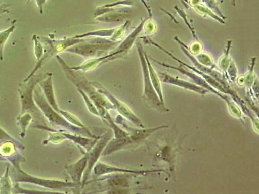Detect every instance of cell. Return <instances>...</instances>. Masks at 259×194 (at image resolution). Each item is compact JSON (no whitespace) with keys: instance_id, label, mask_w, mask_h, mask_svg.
Here are the masks:
<instances>
[{"instance_id":"6da1fadb","label":"cell","mask_w":259,"mask_h":194,"mask_svg":"<svg viewBox=\"0 0 259 194\" xmlns=\"http://www.w3.org/2000/svg\"><path fill=\"white\" fill-rule=\"evenodd\" d=\"M33 97L34 103L38 106L39 109L41 110V112H42L44 116L53 125L62 127V128L66 129L67 130L71 131L73 133L84 136L85 137L97 138L96 135L90 132L89 129L85 128V127L82 128V127L73 125V124L67 121L61 114L57 112L56 111L53 110L52 106L49 105L47 101H46L40 86H36L34 88Z\"/></svg>"},{"instance_id":"7a4b0ae2","label":"cell","mask_w":259,"mask_h":194,"mask_svg":"<svg viewBox=\"0 0 259 194\" xmlns=\"http://www.w3.org/2000/svg\"><path fill=\"white\" fill-rule=\"evenodd\" d=\"M48 73L32 76L26 82L20 84L19 88L18 89L20 97L21 105H22L20 115L24 114L25 113H29L32 117L36 119V122H38L36 124L45 126L46 125L45 117L34 103L33 93L34 89L37 84L47 77Z\"/></svg>"},{"instance_id":"3957f363","label":"cell","mask_w":259,"mask_h":194,"mask_svg":"<svg viewBox=\"0 0 259 194\" xmlns=\"http://www.w3.org/2000/svg\"><path fill=\"white\" fill-rule=\"evenodd\" d=\"M57 58L60 64H61L66 77L73 82L74 85H75L77 88L82 90L89 96L96 105V108L103 106L107 110H115L112 104L105 96L97 91L96 87L92 85L91 82L85 79L82 74L76 73L75 70L69 68L61 57L57 56Z\"/></svg>"},{"instance_id":"277c9868","label":"cell","mask_w":259,"mask_h":194,"mask_svg":"<svg viewBox=\"0 0 259 194\" xmlns=\"http://www.w3.org/2000/svg\"><path fill=\"white\" fill-rule=\"evenodd\" d=\"M136 47L138 48L139 56L142 67L143 75V93L142 98L146 105L158 112H167L169 110L166 107L165 103H162L154 88L151 80H150L149 69L145 57V50L142 45L139 41H136Z\"/></svg>"},{"instance_id":"5b68a950","label":"cell","mask_w":259,"mask_h":194,"mask_svg":"<svg viewBox=\"0 0 259 194\" xmlns=\"http://www.w3.org/2000/svg\"><path fill=\"white\" fill-rule=\"evenodd\" d=\"M168 126H162L158 128L134 130L133 133H130V135L126 137L119 138V139H115V138L111 139L106 146L101 156H107L118 150L124 149L127 146L142 142L155 131L160 129L168 128Z\"/></svg>"},{"instance_id":"8992f818","label":"cell","mask_w":259,"mask_h":194,"mask_svg":"<svg viewBox=\"0 0 259 194\" xmlns=\"http://www.w3.org/2000/svg\"><path fill=\"white\" fill-rule=\"evenodd\" d=\"M149 59H151L152 61L156 62L157 64L161 65V66L166 67V68L175 69V70L178 71V72H180V73L183 74V75H186L187 77L191 78L194 82L197 84L196 85H199V86L202 87L203 88L209 91L210 93H214L217 94V96L221 97L222 99H223V100L226 102L227 105H228L229 108H230V112L233 115L237 114V113L239 112L240 109L239 107H238V106L236 105L232 101H231L230 98H229V97L225 95V94H223V93H219V92L214 89L213 87L210 86V85L208 84L206 81L203 79V78L199 77V76L193 73V72H191L190 71L187 70V68L184 66H183L182 64H180L179 66L174 67L165 63H163V62H159L152 57H150Z\"/></svg>"},{"instance_id":"52a82bcc","label":"cell","mask_w":259,"mask_h":194,"mask_svg":"<svg viewBox=\"0 0 259 194\" xmlns=\"http://www.w3.org/2000/svg\"><path fill=\"white\" fill-rule=\"evenodd\" d=\"M15 170L16 171V174L14 179L17 182H26V183L35 184V185L45 187V188L50 189L77 188V187L80 186L78 184L73 182L45 179L34 177L32 176V175L27 174L26 172H25L24 171L22 170L21 167L18 168V169Z\"/></svg>"},{"instance_id":"ba28073f","label":"cell","mask_w":259,"mask_h":194,"mask_svg":"<svg viewBox=\"0 0 259 194\" xmlns=\"http://www.w3.org/2000/svg\"><path fill=\"white\" fill-rule=\"evenodd\" d=\"M92 85H94L97 91L105 96L108 101L112 104L114 106L115 110H117V112L120 113L122 116L125 117L128 121L133 122L136 126L140 127V128H144L145 126L142 121L136 116L134 113L131 110V108L128 107L125 104L122 103L121 101L118 100L116 97L113 95L110 92L108 91L107 89L104 87L103 85L97 82H92Z\"/></svg>"},{"instance_id":"9c48e42d","label":"cell","mask_w":259,"mask_h":194,"mask_svg":"<svg viewBox=\"0 0 259 194\" xmlns=\"http://www.w3.org/2000/svg\"><path fill=\"white\" fill-rule=\"evenodd\" d=\"M111 139H112V133L110 131H108L103 137H99L96 144L92 148V149L88 152H89V158H88L87 168H85L84 174H83V179L82 182H81L82 188H84L85 184H87L88 179H89L95 165L98 162L104 149Z\"/></svg>"},{"instance_id":"30bf717a","label":"cell","mask_w":259,"mask_h":194,"mask_svg":"<svg viewBox=\"0 0 259 194\" xmlns=\"http://www.w3.org/2000/svg\"><path fill=\"white\" fill-rule=\"evenodd\" d=\"M94 175L97 177L103 176L106 174H113V173H127V174H133L144 175L149 173L162 172L166 173L165 170H131L123 169L116 167V166H111L107 164L101 163V162H97L93 168Z\"/></svg>"},{"instance_id":"8fae6325","label":"cell","mask_w":259,"mask_h":194,"mask_svg":"<svg viewBox=\"0 0 259 194\" xmlns=\"http://www.w3.org/2000/svg\"><path fill=\"white\" fill-rule=\"evenodd\" d=\"M158 75L159 79L163 83L174 85L175 86L182 87V88L195 92V93L202 94V95H205V94L210 93L209 91L203 88L202 87L199 86V85L196 84H192V83L187 82V81L180 79V78L177 77H172V76L168 75L167 73L159 72L158 73Z\"/></svg>"},{"instance_id":"7c38bea8","label":"cell","mask_w":259,"mask_h":194,"mask_svg":"<svg viewBox=\"0 0 259 194\" xmlns=\"http://www.w3.org/2000/svg\"><path fill=\"white\" fill-rule=\"evenodd\" d=\"M115 43H116L112 42V41H103L100 44L77 46L76 47L68 48L67 51L77 53V54L84 57H94L98 53L101 54L104 51L110 48Z\"/></svg>"},{"instance_id":"4fadbf2b","label":"cell","mask_w":259,"mask_h":194,"mask_svg":"<svg viewBox=\"0 0 259 194\" xmlns=\"http://www.w3.org/2000/svg\"><path fill=\"white\" fill-rule=\"evenodd\" d=\"M88 158H89V152H87L84 156L77 162L65 167L71 178V181L79 186H81L83 174H84L85 168H87Z\"/></svg>"},{"instance_id":"5bb4252c","label":"cell","mask_w":259,"mask_h":194,"mask_svg":"<svg viewBox=\"0 0 259 194\" xmlns=\"http://www.w3.org/2000/svg\"><path fill=\"white\" fill-rule=\"evenodd\" d=\"M39 86L40 87L49 105L52 106L53 110L59 113L61 109L58 106L56 99H55L52 83V74L49 73L48 77L39 83Z\"/></svg>"},{"instance_id":"9a60e30c","label":"cell","mask_w":259,"mask_h":194,"mask_svg":"<svg viewBox=\"0 0 259 194\" xmlns=\"http://www.w3.org/2000/svg\"><path fill=\"white\" fill-rule=\"evenodd\" d=\"M148 19H149V18H144V19L142 21V22L140 23V24L136 27V29L127 37L125 40L122 41L121 44L118 47L117 50H115V52L108 55V56H106V58L115 57L116 55L128 52L130 48L133 46L134 41H135L136 37L142 32L143 27H144V25Z\"/></svg>"},{"instance_id":"2e32d148","label":"cell","mask_w":259,"mask_h":194,"mask_svg":"<svg viewBox=\"0 0 259 194\" xmlns=\"http://www.w3.org/2000/svg\"><path fill=\"white\" fill-rule=\"evenodd\" d=\"M145 57L146 61H147L148 69H149L150 78V80H151L152 84L153 85L154 88L156 90V93L159 97V99H160L162 103H164L163 91H162L161 80L159 79L158 73L156 72L152 64H150L149 58L147 56V53L145 52Z\"/></svg>"},{"instance_id":"e0dca14e","label":"cell","mask_w":259,"mask_h":194,"mask_svg":"<svg viewBox=\"0 0 259 194\" xmlns=\"http://www.w3.org/2000/svg\"><path fill=\"white\" fill-rule=\"evenodd\" d=\"M127 175L117 174L115 175L114 176L110 177L107 181L108 185L110 188H113V190H111L113 193V191H122L119 190L120 188H126V187H129L130 182L128 177H126Z\"/></svg>"},{"instance_id":"ac0fdd59","label":"cell","mask_w":259,"mask_h":194,"mask_svg":"<svg viewBox=\"0 0 259 194\" xmlns=\"http://www.w3.org/2000/svg\"><path fill=\"white\" fill-rule=\"evenodd\" d=\"M16 120H17L18 125L21 129L20 137L24 138L27 126L32 121V116L29 113H25L24 114L20 115L16 118Z\"/></svg>"},{"instance_id":"d6986e66","label":"cell","mask_w":259,"mask_h":194,"mask_svg":"<svg viewBox=\"0 0 259 194\" xmlns=\"http://www.w3.org/2000/svg\"><path fill=\"white\" fill-rule=\"evenodd\" d=\"M9 166H7L6 173L0 179V193H10L12 190V184L9 175Z\"/></svg>"},{"instance_id":"ffe728a7","label":"cell","mask_w":259,"mask_h":194,"mask_svg":"<svg viewBox=\"0 0 259 194\" xmlns=\"http://www.w3.org/2000/svg\"><path fill=\"white\" fill-rule=\"evenodd\" d=\"M231 41L229 40L227 42V46L225 50V53H224L223 56L221 57L219 62V68L226 72L229 64L230 63L231 58L230 57V50L231 48Z\"/></svg>"},{"instance_id":"44dd1931","label":"cell","mask_w":259,"mask_h":194,"mask_svg":"<svg viewBox=\"0 0 259 194\" xmlns=\"http://www.w3.org/2000/svg\"><path fill=\"white\" fill-rule=\"evenodd\" d=\"M193 8L195 9L196 11H198V13L202 14V15L209 16L210 17L214 18V20L219 21L221 24H225V22H224V20L223 19V18L217 16L216 14L212 12L211 10H210V9L204 6V5L199 4L195 6H193Z\"/></svg>"},{"instance_id":"7402d4cb","label":"cell","mask_w":259,"mask_h":194,"mask_svg":"<svg viewBox=\"0 0 259 194\" xmlns=\"http://www.w3.org/2000/svg\"><path fill=\"white\" fill-rule=\"evenodd\" d=\"M78 92H79L81 95H82V98L84 99V101L85 103V105H87L88 109H89V112L92 114L96 115V116L99 117V114L98 111H97L96 105H94V103L91 99H90L89 96L87 95V94L84 93L82 90L80 89L77 88Z\"/></svg>"},{"instance_id":"603a6c76","label":"cell","mask_w":259,"mask_h":194,"mask_svg":"<svg viewBox=\"0 0 259 194\" xmlns=\"http://www.w3.org/2000/svg\"><path fill=\"white\" fill-rule=\"evenodd\" d=\"M203 2L205 4V6L209 8L210 10H211L214 14H216L217 16H219V17L223 18V19L226 18V16L222 13L221 9H220L218 2H217V0H203Z\"/></svg>"},{"instance_id":"cb8c5ba5","label":"cell","mask_w":259,"mask_h":194,"mask_svg":"<svg viewBox=\"0 0 259 194\" xmlns=\"http://www.w3.org/2000/svg\"><path fill=\"white\" fill-rule=\"evenodd\" d=\"M60 114L65 118L67 121L70 122L71 124H73V125L82 127V128H84V127H85L84 124L79 121V119H78L77 117H76L75 115L71 114V113L61 110V112H60Z\"/></svg>"},{"instance_id":"d4e9b609","label":"cell","mask_w":259,"mask_h":194,"mask_svg":"<svg viewBox=\"0 0 259 194\" xmlns=\"http://www.w3.org/2000/svg\"><path fill=\"white\" fill-rule=\"evenodd\" d=\"M199 63L203 66L209 67V68H214L216 67L212 61L211 58L207 53H200L196 58Z\"/></svg>"},{"instance_id":"484cf974","label":"cell","mask_w":259,"mask_h":194,"mask_svg":"<svg viewBox=\"0 0 259 194\" xmlns=\"http://www.w3.org/2000/svg\"><path fill=\"white\" fill-rule=\"evenodd\" d=\"M15 27H11L8 30L0 32V59L3 60V50L5 43L8 40L9 34L13 32Z\"/></svg>"},{"instance_id":"4316f807","label":"cell","mask_w":259,"mask_h":194,"mask_svg":"<svg viewBox=\"0 0 259 194\" xmlns=\"http://www.w3.org/2000/svg\"><path fill=\"white\" fill-rule=\"evenodd\" d=\"M226 72H228L229 74V77H230L231 80L235 81L236 78H237V68L234 61H233L232 59L231 60L230 63L229 64L228 69H227Z\"/></svg>"},{"instance_id":"83f0119b","label":"cell","mask_w":259,"mask_h":194,"mask_svg":"<svg viewBox=\"0 0 259 194\" xmlns=\"http://www.w3.org/2000/svg\"><path fill=\"white\" fill-rule=\"evenodd\" d=\"M7 141L17 142V140L11 137L9 133H7L3 129L0 128V145Z\"/></svg>"},{"instance_id":"f1b7e54d","label":"cell","mask_w":259,"mask_h":194,"mask_svg":"<svg viewBox=\"0 0 259 194\" xmlns=\"http://www.w3.org/2000/svg\"><path fill=\"white\" fill-rule=\"evenodd\" d=\"M175 9H176V10L177 11V12L178 13V14H179L180 16H181L183 19H184L185 23H186V24L187 25H188L189 28V29H190V31L192 32V34H193V35L194 38H195L196 39V40H198L197 36H196V35L195 31H194L193 29L192 28V27L191 26L190 24H189L188 20H187L186 13H185V11L184 10H181V9L178 8L177 6H175Z\"/></svg>"}]
</instances>
